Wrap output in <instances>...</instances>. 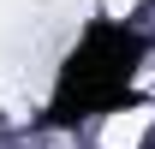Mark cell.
<instances>
[{"label": "cell", "mask_w": 155, "mask_h": 149, "mask_svg": "<svg viewBox=\"0 0 155 149\" xmlns=\"http://www.w3.org/2000/svg\"><path fill=\"white\" fill-rule=\"evenodd\" d=\"M143 54H149V42L137 36V30H125V24H114V18L90 24V30L78 36V48L66 54L60 78H54L48 125H84V119H101V113L131 108Z\"/></svg>", "instance_id": "6da1fadb"}]
</instances>
